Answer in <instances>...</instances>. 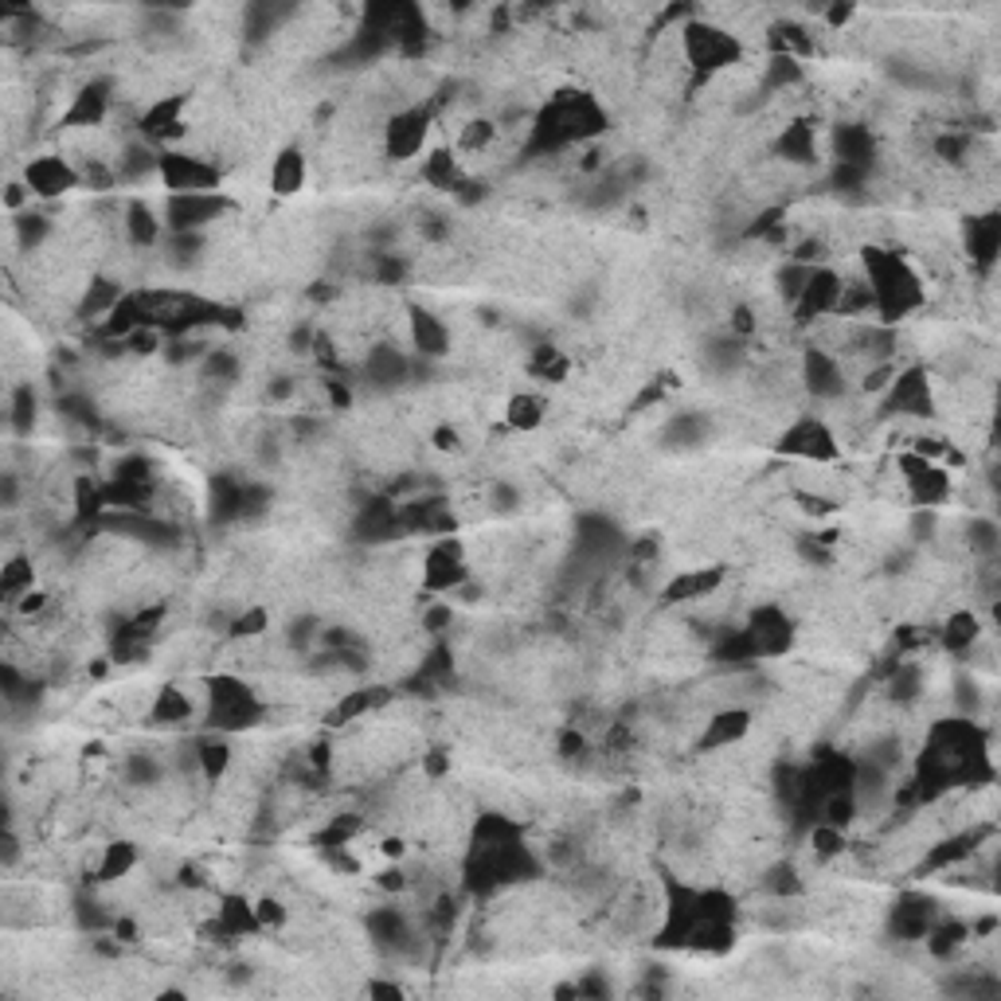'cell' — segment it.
I'll use <instances>...</instances> for the list:
<instances>
[{
    "instance_id": "obj_1",
    "label": "cell",
    "mask_w": 1001,
    "mask_h": 1001,
    "mask_svg": "<svg viewBox=\"0 0 1001 1001\" xmlns=\"http://www.w3.org/2000/svg\"><path fill=\"white\" fill-rule=\"evenodd\" d=\"M861 278L872 290V314L880 325L892 329L896 321L911 317L927 302L923 278L916 274V266L908 263V255L888 247H865L861 251Z\"/></svg>"
},
{
    "instance_id": "obj_2",
    "label": "cell",
    "mask_w": 1001,
    "mask_h": 1001,
    "mask_svg": "<svg viewBox=\"0 0 1001 1001\" xmlns=\"http://www.w3.org/2000/svg\"><path fill=\"white\" fill-rule=\"evenodd\" d=\"M606 130V114L588 91H560L532 118V145L540 153H560L568 145L591 141Z\"/></svg>"
},
{
    "instance_id": "obj_3",
    "label": "cell",
    "mask_w": 1001,
    "mask_h": 1001,
    "mask_svg": "<svg viewBox=\"0 0 1001 1001\" xmlns=\"http://www.w3.org/2000/svg\"><path fill=\"white\" fill-rule=\"evenodd\" d=\"M204 716H207L204 724L212 732L235 736V732H247V728H255V724L263 721L266 704L243 677H235V673H216V677H207Z\"/></svg>"
},
{
    "instance_id": "obj_4",
    "label": "cell",
    "mask_w": 1001,
    "mask_h": 1001,
    "mask_svg": "<svg viewBox=\"0 0 1001 1001\" xmlns=\"http://www.w3.org/2000/svg\"><path fill=\"white\" fill-rule=\"evenodd\" d=\"M677 32H681V55H685L696 83L721 75V71H728V67H736L739 59H744V40H739L736 32H728L724 24H712V20H685Z\"/></svg>"
},
{
    "instance_id": "obj_5",
    "label": "cell",
    "mask_w": 1001,
    "mask_h": 1001,
    "mask_svg": "<svg viewBox=\"0 0 1001 1001\" xmlns=\"http://www.w3.org/2000/svg\"><path fill=\"white\" fill-rule=\"evenodd\" d=\"M775 447H778V454L803 458V462H814V466H829L841 458V439L834 435V427H829L826 419H814V415H803V419L790 422V427L778 435Z\"/></svg>"
},
{
    "instance_id": "obj_6",
    "label": "cell",
    "mask_w": 1001,
    "mask_h": 1001,
    "mask_svg": "<svg viewBox=\"0 0 1001 1001\" xmlns=\"http://www.w3.org/2000/svg\"><path fill=\"white\" fill-rule=\"evenodd\" d=\"M161 184L168 196H196V192H219V168L207 157L184 150H161Z\"/></svg>"
},
{
    "instance_id": "obj_7",
    "label": "cell",
    "mask_w": 1001,
    "mask_h": 1001,
    "mask_svg": "<svg viewBox=\"0 0 1001 1001\" xmlns=\"http://www.w3.org/2000/svg\"><path fill=\"white\" fill-rule=\"evenodd\" d=\"M235 212V200L224 192H196V196H168L165 204V227L173 235H200L212 227L219 216Z\"/></svg>"
},
{
    "instance_id": "obj_8",
    "label": "cell",
    "mask_w": 1001,
    "mask_h": 1001,
    "mask_svg": "<svg viewBox=\"0 0 1001 1001\" xmlns=\"http://www.w3.org/2000/svg\"><path fill=\"white\" fill-rule=\"evenodd\" d=\"M462 583H470V555L458 537H439V544L422 560V588L431 595H450Z\"/></svg>"
},
{
    "instance_id": "obj_9",
    "label": "cell",
    "mask_w": 1001,
    "mask_h": 1001,
    "mask_svg": "<svg viewBox=\"0 0 1001 1001\" xmlns=\"http://www.w3.org/2000/svg\"><path fill=\"white\" fill-rule=\"evenodd\" d=\"M885 411L908 415V419H936V380L919 365L900 368L892 388L885 391Z\"/></svg>"
},
{
    "instance_id": "obj_10",
    "label": "cell",
    "mask_w": 1001,
    "mask_h": 1001,
    "mask_svg": "<svg viewBox=\"0 0 1001 1001\" xmlns=\"http://www.w3.org/2000/svg\"><path fill=\"white\" fill-rule=\"evenodd\" d=\"M435 130V106H407L388 118L384 125V153L388 161H407L427 145Z\"/></svg>"
},
{
    "instance_id": "obj_11",
    "label": "cell",
    "mask_w": 1001,
    "mask_h": 1001,
    "mask_svg": "<svg viewBox=\"0 0 1001 1001\" xmlns=\"http://www.w3.org/2000/svg\"><path fill=\"white\" fill-rule=\"evenodd\" d=\"M841 286H845V278L834 270V266H826V263L814 266V270L806 274V286L795 302V321L810 325V321H821V317H834L837 302H841Z\"/></svg>"
},
{
    "instance_id": "obj_12",
    "label": "cell",
    "mask_w": 1001,
    "mask_h": 1001,
    "mask_svg": "<svg viewBox=\"0 0 1001 1001\" xmlns=\"http://www.w3.org/2000/svg\"><path fill=\"white\" fill-rule=\"evenodd\" d=\"M24 184H28L32 196L55 200V196H67L71 188H83V173H79V165H71L67 157H59V153H48V157L28 161Z\"/></svg>"
},
{
    "instance_id": "obj_13",
    "label": "cell",
    "mask_w": 1001,
    "mask_h": 1001,
    "mask_svg": "<svg viewBox=\"0 0 1001 1001\" xmlns=\"http://www.w3.org/2000/svg\"><path fill=\"white\" fill-rule=\"evenodd\" d=\"M803 384L814 399H826V404L845 399V391H849V376H845L841 360L821 345H810L803 353Z\"/></svg>"
},
{
    "instance_id": "obj_14",
    "label": "cell",
    "mask_w": 1001,
    "mask_h": 1001,
    "mask_svg": "<svg viewBox=\"0 0 1001 1001\" xmlns=\"http://www.w3.org/2000/svg\"><path fill=\"white\" fill-rule=\"evenodd\" d=\"M939 916H943V911H939L936 896L908 892L892 903V911H888V936L903 939V943H916V939H923L927 931H931V923H936Z\"/></svg>"
},
{
    "instance_id": "obj_15",
    "label": "cell",
    "mask_w": 1001,
    "mask_h": 1001,
    "mask_svg": "<svg viewBox=\"0 0 1001 1001\" xmlns=\"http://www.w3.org/2000/svg\"><path fill=\"white\" fill-rule=\"evenodd\" d=\"M747 634L755 637L759 657H783L786 650L795 646V622L778 603L755 606L752 619H747Z\"/></svg>"
},
{
    "instance_id": "obj_16",
    "label": "cell",
    "mask_w": 1001,
    "mask_h": 1001,
    "mask_svg": "<svg viewBox=\"0 0 1001 1001\" xmlns=\"http://www.w3.org/2000/svg\"><path fill=\"white\" fill-rule=\"evenodd\" d=\"M184 110H188V94H165V99H157L145 114H141V122H137L141 137L150 141V145H176V141L188 133Z\"/></svg>"
},
{
    "instance_id": "obj_17",
    "label": "cell",
    "mask_w": 1001,
    "mask_h": 1001,
    "mask_svg": "<svg viewBox=\"0 0 1001 1001\" xmlns=\"http://www.w3.org/2000/svg\"><path fill=\"white\" fill-rule=\"evenodd\" d=\"M110 79H91V83L79 86V94L71 99L67 114L59 118L63 130H99L106 122V110H110Z\"/></svg>"
},
{
    "instance_id": "obj_18",
    "label": "cell",
    "mask_w": 1001,
    "mask_h": 1001,
    "mask_svg": "<svg viewBox=\"0 0 1001 1001\" xmlns=\"http://www.w3.org/2000/svg\"><path fill=\"white\" fill-rule=\"evenodd\" d=\"M407 340L419 356H447L450 353V329L435 309L407 306Z\"/></svg>"
},
{
    "instance_id": "obj_19",
    "label": "cell",
    "mask_w": 1001,
    "mask_h": 1001,
    "mask_svg": "<svg viewBox=\"0 0 1001 1001\" xmlns=\"http://www.w3.org/2000/svg\"><path fill=\"white\" fill-rule=\"evenodd\" d=\"M724 580H728V568L724 563H712V568H693V571H681L677 580L665 583L662 599L665 603H696V599H708L716 595V591L724 588Z\"/></svg>"
},
{
    "instance_id": "obj_20",
    "label": "cell",
    "mask_w": 1001,
    "mask_h": 1001,
    "mask_svg": "<svg viewBox=\"0 0 1001 1001\" xmlns=\"http://www.w3.org/2000/svg\"><path fill=\"white\" fill-rule=\"evenodd\" d=\"M747 732H752V712L747 708H721L708 724H704L696 747H701V752H724V747L744 744Z\"/></svg>"
},
{
    "instance_id": "obj_21",
    "label": "cell",
    "mask_w": 1001,
    "mask_h": 1001,
    "mask_svg": "<svg viewBox=\"0 0 1001 1001\" xmlns=\"http://www.w3.org/2000/svg\"><path fill=\"white\" fill-rule=\"evenodd\" d=\"M834 161L837 165H852L872 173L877 168V137L865 125H837L834 130Z\"/></svg>"
},
{
    "instance_id": "obj_22",
    "label": "cell",
    "mask_w": 1001,
    "mask_h": 1001,
    "mask_svg": "<svg viewBox=\"0 0 1001 1001\" xmlns=\"http://www.w3.org/2000/svg\"><path fill=\"white\" fill-rule=\"evenodd\" d=\"M212 931L224 936V939H251V936L263 931V923H258V911H255V903H251L247 896L227 892V896H219L216 927H212Z\"/></svg>"
},
{
    "instance_id": "obj_23",
    "label": "cell",
    "mask_w": 1001,
    "mask_h": 1001,
    "mask_svg": "<svg viewBox=\"0 0 1001 1001\" xmlns=\"http://www.w3.org/2000/svg\"><path fill=\"white\" fill-rule=\"evenodd\" d=\"M998 251H1001V219L993 212L985 216H970L967 219V255L970 263L982 274H990L998 266Z\"/></svg>"
},
{
    "instance_id": "obj_24",
    "label": "cell",
    "mask_w": 1001,
    "mask_h": 1001,
    "mask_svg": "<svg viewBox=\"0 0 1001 1001\" xmlns=\"http://www.w3.org/2000/svg\"><path fill=\"white\" fill-rule=\"evenodd\" d=\"M122 227H125L130 247H137V251H153V247H161V239H165V219H157V212H153L145 200H130V204L122 207Z\"/></svg>"
},
{
    "instance_id": "obj_25",
    "label": "cell",
    "mask_w": 1001,
    "mask_h": 1001,
    "mask_svg": "<svg viewBox=\"0 0 1001 1001\" xmlns=\"http://www.w3.org/2000/svg\"><path fill=\"white\" fill-rule=\"evenodd\" d=\"M137 869V845L133 841H110L99 849V857L91 861V880L94 885H114V880H125Z\"/></svg>"
},
{
    "instance_id": "obj_26",
    "label": "cell",
    "mask_w": 1001,
    "mask_h": 1001,
    "mask_svg": "<svg viewBox=\"0 0 1001 1001\" xmlns=\"http://www.w3.org/2000/svg\"><path fill=\"white\" fill-rule=\"evenodd\" d=\"M196 770L204 783H219V778L232 770V759H235V747L232 739L224 736V732H212V736L196 739Z\"/></svg>"
},
{
    "instance_id": "obj_27",
    "label": "cell",
    "mask_w": 1001,
    "mask_h": 1001,
    "mask_svg": "<svg viewBox=\"0 0 1001 1001\" xmlns=\"http://www.w3.org/2000/svg\"><path fill=\"white\" fill-rule=\"evenodd\" d=\"M391 688H348L345 696H340L337 704H333L329 712V724H353V721H365L368 712L384 708V704H391Z\"/></svg>"
},
{
    "instance_id": "obj_28",
    "label": "cell",
    "mask_w": 1001,
    "mask_h": 1001,
    "mask_svg": "<svg viewBox=\"0 0 1001 1001\" xmlns=\"http://www.w3.org/2000/svg\"><path fill=\"white\" fill-rule=\"evenodd\" d=\"M775 153L786 161V165H814V157H818V137H814V122H790L783 125V133H778L775 141Z\"/></svg>"
},
{
    "instance_id": "obj_29",
    "label": "cell",
    "mask_w": 1001,
    "mask_h": 1001,
    "mask_svg": "<svg viewBox=\"0 0 1001 1001\" xmlns=\"http://www.w3.org/2000/svg\"><path fill=\"white\" fill-rule=\"evenodd\" d=\"M196 716V701H192L188 688L181 685H165L157 688L153 696V708H150V721L161 724V728H173V724H188Z\"/></svg>"
},
{
    "instance_id": "obj_30",
    "label": "cell",
    "mask_w": 1001,
    "mask_h": 1001,
    "mask_svg": "<svg viewBox=\"0 0 1001 1001\" xmlns=\"http://www.w3.org/2000/svg\"><path fill=\"white\" fill-rule=\"evenodd\" d=\"M306 173H309L306 153L294 150V145L290 150H282L270 165V192L274 196H298V192L306 188Z\"/></svg>"
},
{
    "instance_id": "obj_31",
    "label": "cell",
    "mask_w": 1001,
    "mask_h": 1001,
    "mask_svg": "<svg viewBox=\"0 0 1001 1001\" xmlns=\"http://www.w3.org/2000/svg\"><path fill=\"white\" fill-rule=\"evenodd\" d=\"M927 951L936 954V959H951V954H959L962 947L974 939V931H970L967 919H954V916H939L936 923H931V931H927Z\"/></svg>"
},
{
    "instance_id": "obj_32",
    "label": "cell",
    "mask_w": 1001,
    "mask_h": 1001,
    "mask_svg": "<svg viewBox=\"0 0 1001 1001\" xmlns=\"http://www.w3.org/2000/svg\"><path fill=\"white\" fill-rule=\"evenodd\" d=\"M982 637V622H978L974 611H954L951 619L939 626V642H943L947 654H970Z\"/></svg>"
},
{
    "instance_id": "obj_33",
    "label": "cell",
    "mask_w": 1001,
    "mask_h": 1001,
    "mask_svg": "<svg viewBox=\"0 0 1001 1001\" xmlns=\"http://www.w3.org/2000/svg\"><path fill=\"white\" fill-rule=\"evenodd\" d=\"M422 181L439 192H458L466 184V173L458 165L454 150H431V157L422 161Z\"/></svg>"
},
{
    "instance_id": "obj_34",
    "label": "cell",
    "mask_w": 1001,
    "mask_h": 1001,
    "mask_svg": "<svg viewBox=\"0 0 1001 1001\" xmlns=\"http://www.w3.org/2000/svg\"><path fill=\"white\" fill-rule=\"evenodd\" d=\"M544 422V399L540 396H513L505 404V427L517 435H532Z\"/></svg>"
},
{
    "instance_id": "obj_35",
    "label": "cell",
    "mask_w": 1001,
    "mask_h": 1001,
    "mask_svg": "<svg viewBox=\"0 0 1001 1001\" xmlns=\"http://www.w3.org/2000/svg\"><path fill=\"white\" fill-rule=\"evenodd\" d=\"M571 360L563 356V348L548 345V340H540V345H532V356H529V372L537 376V380H548V384H560L563 376H568Z\"/></svg>"
},
{
    "instance_id": "obj_36",
    "label": "cell",
    "mask_w": 1001,
    "mask_h": 1001,
    "mask_svg": "<svg viewBox=\"0 0 1001 1001\" xmlns=\"http://www.w3.org/2000/svg\"><path fill=\"white\" fill-rule=\"evenodd\" d=\"M32 583H35V568L28 555H12L4 563V571H0V595L9 599V603H20L32 591Z\"/></svg>"
},
{
    "instance_id": "obj_37",
    "label": "cell",
    "mask_w": 1001,
    "mask_h": 1001,
    "mask_svg": "<svg viewBox=\"0 0 1001 1001\" xmlns=\"http://www.w3.org/2000/svg\"><path fill=\"white\" fill-rule=\"evenodd\" d=\"M9 224H12V235H17V243L24 251H35L43 239H48V232H51L48 216H40V212H32V207H28V212H20V216H12Z\"/></svg>"
},
{
    "instance_id": "obj_38",
    "label": "cell",
    "mask_w": 1001,
    "mask_h": 1001,
    "mask_svg": "<svg viewBox=\"0 0 1001 1001\" xmlns=\"http://www.w3.org/2000/svg\"><path fill=\"white\" fill-rule=\"evenodd\" d=\"M493 141H497V122L473 118V122H466L462 133H458V153H486Z\"/></svg>"
},
{
    "instance_id": "obj_39",
    "label": "cell",
    "mask_w": 1001,
    "mask_h": 1001,
    "mask_svg": "<svg viewBox=\"0 0 1001 1001\" xmlns=\"http://www.w3.org/2000/svg\"><path fill=\"white\" fill-rule=\"evenodd\" d=\"M9 422H12V431H20V435H28L35 427V391H32V384H20L17 391H12V399H9Z\"/></svg>"
},
{
    "instance_id": "obj_40",
    "label": "cell",
    "mask_w": 1001,
    "mask_h": 1001,
    "mask_svg": "<svg viewBox=\"0 0 1001 1001\" xmlns=\"http://www.w3.org/2000/svg\"><path fill=\"white\" fill-rule=\"evenodd\" d=\"M266 626H270V611L266 606H251V611L235 614L232 626H227V637L232 642H247V637H263Z\"/></svg>"
},
{
    "instance_id": "obj_41",
    "label": "cell",
    "mask_w": 1001,
    "mask_h": 1001,
    "mask_svg": "<svg viewBox=\"0 0 1001 1001\" xmlns=\"http://www.w3.org/2000/svg\"><path fill=\"white\" fill-rule=\"evenodd\" d=\"M967 544H970V552H974V555H985V560H993V555H998V544H1001L998 524H993L990 517H978V521H970Z\"/></svg>"
},
{
    "instance_id": "obj_42",
    "label": "cell",
    "mask_w": 1001,
    "mask_h": 1001,
    "mask_svg": "<svg viewBox=\"0 0 1001 1001\" xmlns=\"http://www.w3.org/2000/svg\"><path fill=\"white\" fill-rule=\"evenodd\" d=\"M767 892L778 896V900H795V896L806 892V885L798 880V869L795 865H775L767 877Z\"/></svg>"
},
{
    "instance_id": "obj_43",
    "label": "cell",
    "mask_w": 1001,
    "mask_h": 1001,
    "mask_svg": "<svg viewBox=\"0 0 1001 1001\" xmlns=\"http://www.w3.org/2000/svg\"><path fill=\"white\" fill-rule=\"evenodd\" d=\"M896 372H900V368H896V360H885V365H869V372H865V380H861V391H865V396H885V391L892 388Z\"/></svg>"
},
{
    "instance_id": "obj_44",
    "label": "cell",
    "mask_w": 1001,
    "mask_h": 1001,
    "mask_svg": "<svg viewBox=\"0 0 1001 1001\" xmlns=\"http://www.w3.org/2000/svg\"><path fill=\"white\" fill-rule=\"evenodd\" d=\"M755 329H759V317H755L752 306H736V309H732V337L747 340Z\"/></svg>"
},
{
    "instance_id": "obj_45",
    "label": "cell",
    "mask_w": 1001,
    "mask_h": 1001,
    "mask_svg": "<svg viewBox=\"0 0 1001 1001\" xmlns=\"http://www.w3.org/2000/svg\"><path fill=\"white\" fill-rule=\"evenodd\" d=\"M798 509H803L806 517H829V513H837V501H834V497L803 493V497H798Z\"/></svg>"
},
{
    "instance_id": "obj_46",
    "label": "cell",
    "mask_w": 1001,
    "mask_h": 1001,
    "mask_svg": "<svg viewBox=\"0 0 1001 1001\" xmlns=\"http://www.w3.org/2000/svg\"><path fill=\"white\" fill-rule=\"evenodd\" d=\"M255 911H258V923H263V931H266V927H282V923H286V908H282L278 900H258Z\"/></svg>"
},
{
    "instance_id": "obj_47",
    "label": "cell",
    "mask_w": 1001,
    "mask_h": 1001,
    "mask_svg": "<svg viewBox=\"0 0 1001 1001\" xmlns=\"http://www.w3.org/2000/svg\"><path fill=\"white\" fill-rule=\"evenodd\" d=\"M422 770H427L431 783H439V778H447V770H450V755L435 747V752H427V759H422Z\"/></svg>"
},
{
    "instance_id": "obj_48",
    "label": "cell",
    "mask_w": 1001,
    "mask_h": 1001,
    "mask_svg": "<svg viewBox=\"0 0 1001 1001\" xmlns=\"http://www.w3.org/2000/svg\"><path fill=\"white\" fill-rule=\"evenodd\" d=\"M450 619H454V611H450L447 603H439V606H431V611L422 614V626L431 630V634H442V630L450 626Z\"/></svg>"
},
{
    "instance_id": "obj_49",
    "label": "cell",
    "mask_w": 1001,
    "mask_h": 1001,
    "mask_svg": "<svg viewBox=\"0 0 1001 1001\" xmlns=\"http://www.w3.org/2000/svg\"><path fill=\"white\" fill-rule=\"evenodd\" d=\"M431 442L442 450V454H454V450L462 447V442H458V431H454V427H450V422H442V427H435Z\"/></svg>"
},
{
    "instance_id": "obj_50",
    "label": "cell",
    "mask_w": 1001,
    "mask_h": 1001,
    "mask_svg": "<svg viewBox=\"0 0 1001 1001\" xmlns=\"http://www.w3.org/2000/svg\"><path fill=\"white\" fill-rule=\"evenodd\" d=\"M48 603H51V599H48V595H43V591H28V595H24V599H20V603H17V611H20V614H28V619H32V614H40V611H43V606H48Z\"/></svg>"
},
{
    "instance_id": "obj_51",
    "label": "cell",
    "mask_w": 1001,
    "mask_h": 1001,
    "mask_svg": "<svg viewBox=\"0 0 1001 1001\" xmlns=\"http://www.w3.org/2000/svg\"><path fill=\"white\" fill-rule=\"evenodd\" d=\"M266 396H270L274 404H278V399H290L294 396V380L290 376H274L270 388H266Z\"/></svg>"
},
{
    "instance_id": "obj_52",
    "label": "cell",
    "mask_w": 1001,
    "mask_h": 1001,
    "mask_svg": "<svg viewBox=\"0 0 1001 1001\" xmlns=\"http://www.w3.org/2000/svg\"><path fill=\"white\" fill-rule=\"evenodd\" d=\"M114 936L122 939V943H137V923H133V919H118Z\"/></svg>"
},
{
    "instance_id": "obj_53",
    "label": "cell",
    "mask_w": 1001,
    "mask_h": 1001,
    "mask_svg": "<svg viewBox=\"0 0 1001 1001\" xmlns=\"http://www.w3.org/2000/svg\"><path fill=\"white\" fill-rule=\"evenodd\" d=\"M372 998H404V985H391V982H372L368 985Z\"/></svg>"
}]
</instances>
